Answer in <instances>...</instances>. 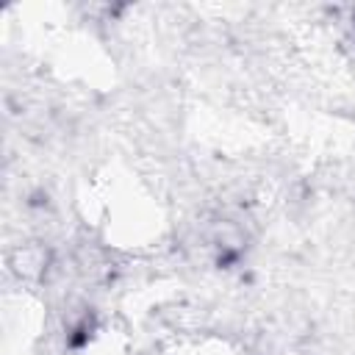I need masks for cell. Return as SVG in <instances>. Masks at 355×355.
<instances>
[{
	"label": "cell",
	"mask_w": 355,
	"mask_h": 355,
	"mask_svg": "<svg viewBox=\"0 0 355 355\" xmlns=\"http://www.w3.org/2000/svg\"><path fill=\"white\" fill-rule=\"evenodd\" d=\"M8 266L14 269V275H19L25 280H42L44 283V277L53 266V255L44 247V241H25L8 252Z\"/></svg>",
	"instance_id": "1"
}]
</instances>
